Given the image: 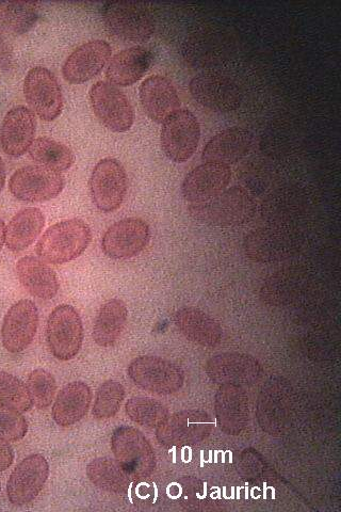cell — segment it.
I'll return each mask as SVG.
<instances>
[{"label": "cell", "mask_w": 341, "mask_h": 512, "mask_svg": "<svg viewBox=\"0 0 341 512\" xmlns=\"http://www.w3.org/2000/svg\"><path fill=\"white\" fill-rule=\"evenodd\" d=\"M190 216L208 226L237 227L251 221L256 202L246 189L232 187L205 201L190 203Z\"/></svg>", "instance_id": "1"}, {"label": "cell", "mask_w": 341, "mask_h": 512, "mask_svg": "<svg viewBox=\"0 0 341 512\" xmlns=\"http://www.w3.org/2000/svg\"><path fill=\"white\" fill-rule=\"evenodd\" d=\"M91 240L92 232L85 221L64 220L54 224L42 235L36 251L43 262L61 265L79 258Z\"/></svg>", "instance_id": "2"}, {"label": "cell", "mask_w": 341, "mask_h": 512, "mask_svg": "<svg viewBox=\"0 0 341 512\" xmlns=\"http://www.w3.org/2000/svg\"><path fill=\"white\" fill-rule=\"evenodd\" d=\"M103 22L111 35L125 42L149 41L156 22L151 10L134 2H108L102 8Z\"/></svg>", "instance_id": "3"}, {"label": "cell", "mask_w": 341, "mask_h": 512, "mask_svg": "<svg viewBox=\"0 0 341 512\" xmlns=\"http://www.w3.org/2000/svg\"><path fill=\"white\" fill-rule=\"evenodd\" d=\"M111 450L133 480L150 477L156 469V455L148 438L139 429L120 426L111 436Z\"/></svg>", "instance_id": "4"}, {"label": "cell", "mask_w": 341, "mask_h": 512, "mask_svg": "<svg viewBox=\"0 0 341 512\" xmlns=\"http://www.w3.org/2000/svg\"><path fill=\"white\" fill-rule=\"evenodd\" d=\"M127 373L137 387L157 395L175 394L185 383L181 366L155 356L136 358L129 364Z\"/></svg>", "instance_id": "5"}, {"label": "cell", "mask_w": 341, "mask_h": 512, "mask_svg": "<svg viewBox=\"0 0 341 512\" xmlns=\"http://www.w3.org/2000/svg\"><path fill=\"white\" fill-rule=\"evenodd\" d=\"M301 235L285 228H262L249 233L243 248L248 258L255 263H275L286 261L302 247Z\"/></svg>", "instance_id": "6"}, {"label": "cell", "mask_w": 341, "mask_h": 512, "mask_svg": "<svg viewBox=\"0 0 341 512\" xmlns=\"http://www.w3.org/2000/svg\"><path fill=\"white\" fill-rule=\"evenodd\" d=\"M46 340L53 356L60 361L74 359L83 346L84 325L77 310L61 304L47 320Z\"/></svg>", "instance_id": "7"}, {"label": "cell", "mask_w": 341, "mask_h": 512, "mask_svg": "<svg viewBox=\"0 0 341 512\" xmlns=\"http://www.w3.org/2000/svg\"><path fill=\"white\" fill-rule=\"evenodd\" d=\"M200 138L199 120L188 109L177 110L162 123L161 148L174 163H186L196 153Z\"/></svg>", "instance_id": "8"}, {"label": "cell", "mask_w": 341, "mask_h": 512, "mask_svg": "<svg viewBox=\"0 0 341 512\" xmlns=\"http://www.w3.org/2000/svg\"><path fill=\"white\" fill-rule=\"evenodd\" d=\"M213 427L207 412L183 410L167 416L156 428V438L166 447L197 445L210 436Z\"/></svg>", "instance_id": "9"}, {"label": "cell", "mask_w": 341, "mask_h": 512, "mask_svg": "<svg viewBox=\"0 0 341 512\" xmlns=\"http://www.w3.org/2000/svg\"><path fill=\"white\" fill-rule=\"evenodd\" d=\"M89 96L94 115L108 130L115 133L131 130L135 111L122 90L108 82H99L92 86Z\"/></svg>", "instance_id": "10"}, {"label": "cell", "mask_w": 341, "mask_h": 512, "mask_svg": "<svg viewBox=\"0 0 341 512\" xmlns=\"http://www.w3.org/2000/svg\"><path fill=\"white\" fill-rule=\"evenodd\" d=\"M128 178L123 165L115 158H105L95 166L90 191L100 211L112 213L121 207L127 194Z\"/></svg>", "instance_id": "11"}, {"label": "cell", "mask_w": 341, "mask_h": 512, "mask_svg": "<svg viewBox=\"0 0 341 512\" xmlns=\"http://www.w3.org/2000/svg\"><path fill=\"white\" fill-rule=\"evenodd\" d=\"M189 90L200 105L215 112H233L242 103V91L229 76L217 72H203L194 76Z\"/></svg>", "instance_id": "12"}, {"label": "cell", "mask_w": 341, "mask_h": 512, "mask_svg": "<svg viewBox=\"0 0 341 512\" xmlns=\"http://www.w3.org/2000/svg\"><path fill=\"white\" fill-rule=\"evenodd\" d=\"M24 94L30 110L41 120L52 122L63 110V94L56 76L48 69H31L24 82Z\"/></svg>", "instance_id": "13"}, {"label": "cell", "mask_w": 341, "mask_h": 512, "mask_svg": "<svg viewBox=\"0 0 341 512\" xmlns=\"http://www.w3.org/2000/svg\"><path fill=\"white\" fill-rule=\"evenodd\" d=\"M9 188L11 194L21 201L46 202L61 194L64 179L60 172L42 166H27L13 173Z\"/></svg>", "instance_id": "14"}, {"label": "cell", "mask_w": 341, "mask_h": 512, "mask_svg": "<svg viewBox=\"0 0 341 512\" xmlns=\"http://www.w3.org/2000/svg\"><path fill=\"white\" fill-rule=\"evenodd\" d=\"M207 377L219 384H233V386H253L264 376V367L259 361L242 352H223L211 357L206 365Z\"/></svg>", "instance_id": "15"}, {"label": "cell", "mask_w": 341, "mask_h": 512, "mask_svg": "<svg viewBox=\"0 0 341 512\" xmlns=\"http://www.w3.org/2000/svg\"><path fill=\"white\" fill-rule=\"evenodd\" d=\"M151 230L141 218H126L112 224L102 240V249L108 258L128 260L135 258L149 245Z\"/></svg>", "instance_id": "16"}, {"label": "cell", "mask_w": 341, "mask_h": 512, "mask_svg": "<svg viewBox=\"0 0 341 512\" xmlns=\"http://www.w3.org/2000/svg\"><path fill=\"white\" fill-rule=\"evenodd\" d=\"M50 476V464L42 455H30L14 469L7 484L8 499L24 506L37 499Z\"/></svg>", "instance_id": "17"}, {"label": "cell", "mask_w": 341, "mask_h": 512, "mask_svg": "<svg viewBox=\"0 0 341 512\" xmlns=\"http://www.w3.org/2000/svg\"><path fill=\"white\" fill-rule=\"evenodd\" d=\"M39 325V311L34 301L16 302L5 316L3 345L11 354H20L34 341Z\"/></svg>", "instance_id": "18"}, {"label": "cell", "mask_w": 341, "mask_h": 512, "mask_svg": "<svg viewBox=\"0 0 341 512\" xmlns=\"http://www.w3.org/2000/svg\"><path fill=\"white\" fill-rule=\"evenodd\" d=\"M111 54V46L104 40L80 45L64 62L63 78L72 85L85 84L102 72Z\"/></svg>", "instance_id": "19"}, {"label": "cell", "mask_w": 341, "mask_h": 512, "mask_svg": "<svg viewBox=\"0 0 341 512\" xmlns=\"http://www.w3.org/2000/svg\"><path fill=\"white\" fill-rule=\"evenodd\" d=\"M216 419L220 429L229 436H239L249 425L250 407L243 387L224 384L215 397Z\"/></svg>", "instance_id": "20"}, {"label": "cell", "mask_w": 341, "mask_h": 512, "mask_svg": "<svg viewBox=\"0 0 341 512\" xmlns=\"http://www.w3.org/2000/svg\"><path fill=\"white\" fill-rule=\"evenodd\" d=\"M139 93L146 116L158 124L164 123L174 112L181 109L180 95L171 80L165 76L146 78Z\"/></svg>", "instance_id": "21"}, {"label": "cell", "mask_w": 341, "mask_h": 512, "mask_svg": "<svg viewBox=\"0 0 341 512\" xmlns=\"http://www.w3.org/2000/svg\"><path fill=\"white\" fill-rule=\"evenodd\" d=\"M36 130L34 112L25 106L11 109L0 128V144L4 152L12 157L25 154L35 141Z\"/></svg>", "instance_id": "22"}, {"label": "cell", "mask_w": 341, "mask_h": 512, "mask_svg": "<svg viewBox=\"0 0 341 512\" xmlns=\"http://www.w3.org/2000/svg\"><path fill=\"white\" fill-rule=\"evenodd\" d=\"M291 387L282 378L272 379L258 400V420L264 430L273 435L282 431L291 407Z\"/></svg>", "instance_id": "23"}, {"label": "cell", "mask_w": 341, "mask_h": 512, "mask_svg": "<svg viewBox=\"0 0 341 512\" xmlns=\"http://www.w3.org/2000/svg\"><path fill=\"white\" fill-rule=\"evenodd\" d=\"M231 179L229 166L205 163L187 174L182 185L183 196L189 203L205 201L225 190Z\"/></svg>", "instance_id": "24"}, {"label": "cell", "mask_w": 341, "mask_h": 512, "mask_svg": "<svg viewBox=\"0 0 341 512\" xmlns=\"http://www.w3.org/2000/svg\"><path fill=\"white\" fill-rule=\"evenodd\" d=\"M253 135L242 127H231L219 133L206 144L202 159L205 163L233 165L251 150Z\"/></svg>", "instance_id": "25"}, {"label": "cell", "mask_w": 341, "mask_h": 512, "mask_svg": "<svg viewBox=\"0 0 341 512\" xmlns=\"http://www.w3.org/2000/svg\"><path fill=\"white\" fill-rule=\"evenodd\" d=\"M154 62V54L144 46L127 48L110 60L106 71L108 83L129 87L149 72Z\"/></svg>", "instance_id": "26"}, {"label": "cell", "mask_w": 341, "mask_h": 512, "mask_svg": "<svg viewBox=\"0 0 341 512\" xmlns=\"http://www.w3.org/2000/svg\"><path fill=\"white\" fill-rule=\"evenodd\" d=\"M174 323L185 338L193 344L214 348L222 342L221 325L214 317L198 308L185 307L176 311Z\"/></svg>", "instance_id": "27"}, {"label": "cell", "mask_w": 341, "mask_h": 512, "mask_svg": "<svg viewBox=\"0 0 341 512\" xmlns=\"http://www.w3.org/2000/svg\"><path fill=\"white\" fill-rule=\"evenodd\" d=\"M308 275L301 266H289L275 272L264 283L261 290L263 302L271 307H285L294 302L303 292Z\"/></svg>", "instance_id": "28"}, {"label": "cell", "mask_w": 341, "mask_h": 512, "mask_svg": "<svg viewBox=\"0 0 341 512\" xmlns=\"http://www.w3.org/2000/svg\"><path fill=\"white\" fill-rule=\"evenodd\" d=\"M92 402V391L87 383L75 381L67 384L53 407V419L63 428L71 427L85 418Z\"/></svg>", "instance_id": "29"}, {"label": "cell", "mask_w": 341, "mask_h": 512, "mask_svg": "<svg viewBox=\"0 0 341 512\" xmlns=\"http://www.w3.org/2000/svg\"><path fill=\"white\" fill-rule=\"evenodd\" d=\"M16 274L25 290L37 298L51 300L59 291L56 272L36 256L21 259L16 264Z\"/></svg>", "instance_id": "30"}, {"label": "cell", "mask_w": 341, "mask_h": 512, "mask_svg": "<svg viewBox=\"0 0 341 512\" xmlns=\"http://www.w3.org/2000/svg\"><path fill=\"white\" fill-rule=\"evenodd\" d=\"M128 319L126 303L118 298L103 304L95 318L93 340L101 347H112L120 340Z\"/></svg>", "instance_id": "31"}, {"label": "cell", "mask_w": 341, "mask_h": 512, "mask_svg": "<svg viewBox=\"0 0 341 512\" xmlns=\"http://www.w3.org/2000/svg\"><path fill=\"white\" fill-rule=\"evenodd\" d=\"M45 226V216L39 208L29 207L16 214L6 228V245L20 252L36 242Z\"/></svg>", "instance_id": "32"}, {"label": "cell", "mask_w": 341, "mask_h": 512, "mask_svg": "<svg viewBox=\"0 0 341 512\" xmlns=\"http://www.w3.org/2000/svg\"><path fill=\"white\" fill-rule=\"evenodd\" d=\"M87 476L95 487L113 494H124L133 484V478L121 464L109 457L92 460L87 467Z\"/></svg>", "instance_id": "33"}, {"label": "cell", "mask_w": 341, "mask_h": 512, "mask_svg": "<svg viewBox=\"0 0 341 512\" xmlns=\"http://www.w3.org/2000/svg\"><path fill=\"white\" fill-rule=\"evenodd\" d=\"M40 4L9 2L0 5V36H23L36 25Z\"/></svg>", "instance_id": "34"}, {"label": "cell", "mask_w": 341, "mask_h": 512, "mask_svg": "<svg viewBox=\"0 0 341 512\" xmlns=\"http://www.w3.org/2000/svg\"><path fill=\"white\" fill-rule=\"evenodd\" d=\"M28 152L38 166L57 172L67 171L75 163V155L66 144L47 137L37 138Z\"/></svg>", "instance_id": "35"}, {"label": "cell", "mask_w": 341, "mask_h": 512, "mask_svg": "<svg viewBox=\"0 0 341 512\" xmlns=\"http://www.w3.org/2000/svg\"><path fill=\"white\" fill-rule=\"evenodd\" d=\"M128 418L140 426L157 428L169 415L168 408L150 397H133L125 405Z\"/></svg>", "instance_id": "36"}, {"label": "cell", "mask_w": 341, "mask_h": 512, "mask_svg": "<svg viewBox=\"0 0 341 512\" xmlns=\"http://www.w3.org/2000/svg\"><path fill=\"white\" fill-rule=\"evenodd\" d=\"M125 398V389L122 383L107 380L97 390L93 406V416L96 420H109L120 411Z\"/></svg>", "instance_id": "37"}, {"label": "cell", "mask_w": 341, "mask_h": 512, "mask_svg": "<svg viewBox=\"0 0 341 512\" xmlns=\"http://www.w3.org/2000/svg\"><path fill=\"white\" fill-rule=\"evenodd\" d=\"M0 405L22 413L29 411L34 403L22 380L0 371Z\"/></svg>", "instance_id": "38"}, {"label": "cell", "mask_w": 341, "mask_h": 512, "mask_svg": "<svg viewBox=\"0 0 341 512\" xmlns=\"http://www.w3.org/2000/svg\"><path fill=\"white\" fill-rule=\"evenodd\" d=\"M27 388L30 393L32 403L40 409L50 407L57 391V382L55 377L43 368H39L28 376Z\"/></svg>", "instance_id": "39"}, {"label": "cell", "mask_w": 341, "mask_h": 512, "mask_svg": "<svg viewBox=\"0 0 341 512\" xmlns=\"http://www.w3.org/2000/svg\"><path fill=\"white\" fill-rule=\"evenodd\" d=\"M28 432V423L21 412L0 405V437L9 442L20 441Z\"/></svg>", "instance_id": "40"}, {"label": "cell", "mask_w": 341, "mask_h": 512, "mask_svg": "<svg viewBox=\"0 0 341 512\" xmlns=\"http://www.w3.org/2000/svg\"><path fill=\"white\" fill-rule=\"evenodd\" d=\"M180 496L183 505L189 509H201V505L208 504L209 499L206 485L193 478L184 480Z\"/></svg>", "instance_id": "41"}, {"label": "cell", "mask_w": 341, "mask_h": 512, "mask_svg": "<svg viewBox=\"0 0 341 512\" xmlns=\"http://www.w3.org/2000/svg\"><path fill=\"white\" fill-rule=\"evenodd\" d=\"M14 453L9 441L0 437V472L8 470L13 463Z\"/></svg>", "instance_id": "42"}, {"label": "cell", "mask_w": 341, "mask_h": 512, "mask_svg": "<svg viewBox=\"0 0 341 512\" xmlns=\"http://www.w3.org/2000/svg\"><path fill=\"white\" fill-rule=\"evenodd\" d=\"M6 182V168L2 156H0V192H2Z\"/></svg>", "instance_id": "43"}, {"label": "cell", "mask_w": 341, "mask_h": 512, "mask_svg": "<svg viewBox=\"0 0 341 512\" xmlns=\"http://www.w3.org/2000/svg\"><path fill=\"white\" fill-rule=\"evenodd\" d=\"M5 243H6V224L2 219H0V250H2Z\"/></svg>", "instance_id": "44"}, {"label": "cell", "mask_w": 341, "mask_h": 512, "mask_svg": "<svg viewBox=\"0 0 341 512\" xmlns=\"http://www.w3.org/2000/svg\"><path fill=\"white\" fill-rule=\"evenodd\" d=\"M0 490H2V484H0Z\"/></svg>", "instance_id": "45"}]
</instances>
